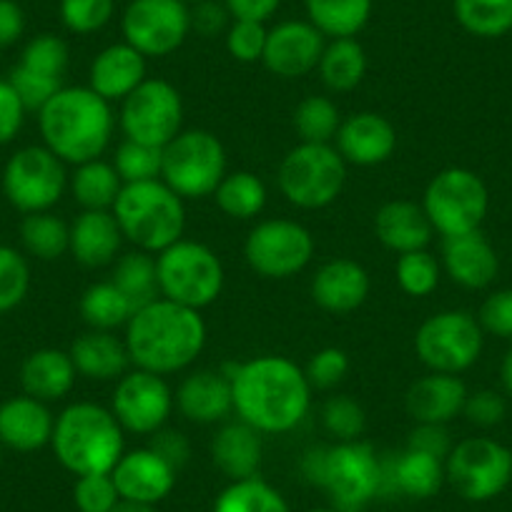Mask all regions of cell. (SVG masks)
Listing matches in <instances>:
<instances>
[{"instance_id": "cell-50", "label": "cell", "mask_w": 512, "mask_h": 512, "mask_svg": "<svg viewBox=\"0 0 512 512\" xmlns=\"http://www.w3.org/2000/svg\"><path fill=\"white\" fill-rule=\"evenodd\" d=\"M226 36V51L239 63H256L264 58L269 31L264 23L256 21H231Z\"/></svg>"}, {"instance_id": "cell-47", "label": "cell", "mask_w": 512, "mask_h": 512, "mask_svg": "<svg viewBox=\"0 0 512 512\" xmlns=\"http://www.w3.org/2000/svg\"><path fill=\"white\" fill-rule=\"evenodd\" d=\"M364 410L352 397L337 395L329 397L322 407V425L337 442L359 440L364 432Z\"/></svg>"}, {"instance_id": "cell-55", "label": "cell", "mask_w": 512, "mask_h": 512, "mask_svg": "<svg viewBox=\"0 0 512 512\" xmlns=\"http://www.w3.org/2000/svg\"><path fill=\"white\" fill-rule=\"evenodd\" d=\"M231 13L226 11L224 0H201L196 6H191V31H196L204 38L221 36L229 31Z\"/></svg>"}, {"instance_id": "cell-19", "label": "cell", "mask_w": 512, "mask_h": 512, "mask_svg": "<svg viewBox=\"0 0 512 512\" xmlns=\"http://www.w3.org/2000/svg\"><path fill=\"white\" fill-rule=\"evenodd\" d=\"M121 500L159 505L176 485V470L151 447L123 452L111 470Z\"/></svg>"}, {"instance_id": "cell-3", "label": "cell", "mask_w": 512, "mask_h": 512, "mask_svg": "<svg viewBox=\"0 0 512 512\" xmlns=\"http://www.w3.org/2000/svg\"><path fill=\"white\" fill-rule=\"evenodd\" d=\"M113 126L111 103L91 86H63L38 111L43 146L71 166L101 159L111 144Z\"/></svg>"}, {"instance_id": "cell-51", "label": "cell", "mask_w": 512, "mask_h": 512, "mask_svg": "<svg viewBox=\"0 0 512 512\" xmlns=\"http://www.w3.org/2000/svg\"><path fill=\"white\" fill-rule=\"evenodd\" d=\"M349 372V357L339 347H324L312 354L309 364L304 367L312 390H332L339 382H344Z\"/></svg>"}, {"instance_id": "cell-37", "label": "cell", "mask_w": 512, "mask_h": 512, "mask_svg": "<svg viewBox=\"0 0 512 512\" xmlns=\"http://www.w3.org/2000/svg\"><path fill=\"white\" fill-rule=\"evenodd\" d=\"M214 199L226 216L239 221H249L259 216L267 206V186L251 171H231L221 179Z\"/></svg>"}, {"instance_id": "cell-32", "label": "cell", "mask_w": 512, "mask_h": 512, "mask_svg": "<svg viewBox=\"0 0 512 512\" xmlns=\"http://www.w3.org/2000/svg\"><path fill=\"white\" fill-rule=\"evenodd\" d=\"M76 372L96 382H111L121 379L128 372V349L123 339H118L113 332H101V329H88L68 349Z\"/></svg>"}, {"instance_id": "cell-34", "label": "cell", "mask_w": 512, "mask_h": 512, "mask_svg": "<svg viewBox=\"0 0 512 512\" xmlns=\"http://www.w3.org/2000/svg\"><path fill=\"white\" fill-rule=\"evenodd\" d=\"M304 6L324 38H354L372 18V0H304Z\"/></svg>"}, {"instance_id": "cell-18", "label": "cell", "mask_w": 512, "mask_h": 512, "mask_svg": "<svg viewBox=\"0 0 512 512\" xmlns=\"http://www.w3.org/2000/svg\"><path fill=\"white\" fill-rule=\"evenodd\" d=\"M327 38L309 21H282L269 28L262 63L277 78H302L319 66Z\"/></svg>"}, {"instance_id": "cell-38", "label": "cell", "mask_w": 512, "mask_h": 512, "mask_svg": "<svg viewBox=\"0 0 512 512\" xmlns=\"http://www.w3.org/2000/svg\"><path fill=\"white\" fill-rule=\"evenodd\" d=\"M214 512H292L277 487L269 485L262 477L231 480L219 492L214 502Z\"/></svg>"}, {"instance_id": "cell-31", "label": "cell", "mask_w": 512, "mask_h": 512, "mask_svg": "<svg viewBox=\"0 0 512 512\" xmlns=\"http://www.w3.org/2000/svg\"><path fill=\"white\" fill-rule=\"evenodd\" d=\"M76 364L63 349H36L26 357L21 367V384L28 397L41 402L63 400L76 384Z\"/></svg>"}, {"instance_id": "cell-20", "label": "cell", "mask_w": 512, "mask_h": 512, "mask_svg": "<svg viewBox=\"0 0 512 512\" xmlns=\"http://www.w3.org/2000/svg\"><path fill=\"white\" fill-rule=\"evenodd\" d=\"M334 149L352 166H377L390 161L397 149V131L390 118L362 111L344 118Z\"/></svg>"}, {"instance_id": "cell-57", "label": "cell", "mask_w": 512, "mask_h": 512, "mask_svg": "<svg viewBox=\"0 0 512 512\" xmlns=\"http://www.w3.org/2000/svg\"><path fill=\"white\" fill-rule=\"evenodd\" d=\"M149 447L154 452H159V455L164 457V460L169 462L176 472H179L181 467L189 462V455H191V445H189V440H186L184 432L166 430V427H161L159 432H154V435H151Z\"/></svg>"}, {"instance_id": "cell-2", "label": "cell", "mask_w": 512, "mask_h": 512, "mask_svg": "<svg viewBox=\"0 0 512 512\" xmlns=\"http://www.w3.org/2000/svg\"><path fill=\"white\" fill-rule=\"evenodd\" d=\"M131 364L166 377L196 362L206 344L201 312L159 297L128 319L126 337Z\"/></svg>"}, {"instance_id": "cell-1", "label": "cell", "mask_w": 512, "mask_h": 512, "mask_svg": "<svg viewBox=\"0 0 512 512\" xmlns=\"http://www.w3.org/2000/svg\"><path fill=\"white\" fill-rule=\"evenodd\" d=\"M231 379L234 412L262 435H284L299 427L312 407V384L289 357L264 354L224 369Z\"/></svg>"}, {"instance_id": "cell-63", "label": "cell", "mask_w": 512, "mask_h": 512, "mask_svg": "<svg viewBox=\"0 0 512 512\" xmlns=\"http://www.w3.org/2000/svg\"><path fill=\"white\" fill-rule=\"evenodd\" d=\"M181 3H186V6H196V3H201V0H181Z\"/></svg>"}, {"instance_id": "cell-35", "label": "cell", "mask_w": 512, "mask_h": 512, "mask_svg": "<svg viewBox=\"0 0 512 512\" xmlns=\"http://www.w3.org/2000/svg\"><path fill=\"white\" fill-rule=\"evenodd\" d=\"M111 282L123 292V297L131 302L134 312L144 309L146 304L156 302L159 292V272H156V254L149 251H128L118 256L113 264Z\"/></svg>"}, {"instance_id": "cell-14", "label": "cell", "mask_w": 512, "mask_h": 512, "mask_svg": "<svg viewBox=\"0 0 512 512\" xmlns=\"http://www.w3.org/2000/svg\"><path fill=\"white\" fill-rule=\"evenodd\" d=\"M68 186L66 164L46 146H26L3 169L6 199L23 214L51 211Z\"/></svg>"}, {"instance_id": "cell-24", "label": "cell", "mask_w": 512, "mask_h": 512, "mask_svg": "<svg viewBox=\"0 0 512 512\" xmlns=\"http://www.w3.org/2000/svg\"><path fill=\"white\" fill-rule=\"evenodd\" d=\"M146 81V56L134 46L113 43L106 46L91 63L88 86L106 98L108 103L123 101L128 93H134Z\"/></svg>"}, {"instance_id": "cell-11", "label": "cell", "mask_w": 512, "mask_h": 512, "mask_svg": "<svg viewBox=\"0 0 512 512\" xmlns=\"http://www.w3.org/2000/svg\"><path fill=\"white\" fill-rule=\"evenodd\" d=\"M485 332L477 317L447 309L427 317L415 334V352L430 372L460 374L480 359Z\"/></svg>"}, {"instance_id": "cell-17", "label": "cell", "mask_w": 512, "mask_h": 512, "mask_svg": "<svg viewBox=\"0 0 512 512\" xmlns=\"http://www.w3.org/2000/svg\"><path fill=\"white\" fill-rule=\"evenodd\" d=\"M174 402V392L161 374L131 369L116 382L111 412L123 432L151 437L166 427Z\"/></svg>"}, {"instance_id": "cell-10", "label": "cell", "mask_w": 512, "mask_h": 512, "mask_svg": "<svg viewBox=\"0 0 512 512\" xmlns=\"http://www.w3.org/2000/svg\"><path fill=\"white\" fill-rule=\"evenodd\" d=\"M487 206H490V194L485 181L475 171L460 166H450L432 176L422 196V209L432 229L445 239L480 231Z\"/></svg>"}, {"instance_id": "cell-61", "label": "cell", "mask_w": 512, "mask_h": 512, "mask_svg": "<svg viewBox=\"0 0 512 512\" xmlns=\"http://www.w3.org/2000/svg\"><path fill=\"white\" fill-rule=\"evenodd\" d=\"M111 512H156V505H144V502L118 500V505Z\"/></svg>"}, {"instance_id": "cell-12", "label": "cell", "mask_w": 512, "mask_h": 512, "mask_svg": "<svg viewBox=\"0 0 512 512\" xmlns=\"http://www.w3.org/2000/svg\"><path fill=\"white\" fill-rule=\"evenodd\" d=\"M118 123L126 139L164 149L184 131V101L164 78H146L121 101Z\"/></svg>"}, {"instance_id": "cell-7", "label": "cell", "mask_w": 512, "mask_h": 512, "mask_svg": "<svg viewBox=\"0 0 512 512\" xmlns=\"http://www.w3.org/2000/svg\"><path fill=\"white\" fill-rule=\"evenodd\" d=\"M156 272L161 297L196 312L219 299L226 279L216 251L191 239H179L169 249L159 251Z\"/></svg>"}, {"instance_id": "cell-53", "label": "cell", "mask_w": 512, "mask_h": 512, "mask_svg": "<svg viewBox=\"0 0 512 512\" xmlns=\"http://www.w3.org/2000/svg\"><path fill=\"white\" fill-rule=\"evenodd\" d=\"M462 415L477 427H495L505 420L507 415V402L505 397L497 395L492 390H480L467 395L465 407H462Z\"/></svg>"}, {"instance_id": "cell-64", "label": "cell", "mask_w": 512, "mask_h": 512, "mask_svg": "<svg viewBox=\"0 0 512 512\" xmlns=\"http://www.w3.org/2000/svg\"><path fill=\"white\" fill-rule=\"evenodd\" d=\"M0 460H3V442H0Z\"/></svg>"}, {"instance_id": "cell-48", "label": "cell", "mask_w": 512, "mask_h": 512, "mask_svg": "<svg viewBox=\"0 0 512 512\" xmlns=\"http://www.w3.org/2000/svg\"><path fill=\"white\" fill-rule=\"evenodd\" d=\"M116 0H61V21L76 36L98 33L111 23Z\"/></svg>"}, {"instance_id": "cell-6", "label": "cell", "mask_w": 512, "mask_h": 512, "mask_svg": "<svg viewBox=\"0 0 512 512\" xmlns=\"http://www.w3.org/2000/svg\"><path fill=\"white\" fill-rule=\"evenodd\" d=\"M111 211L123 239L131 241L141 251L159 254L184 239V199L176 196L161 179L123 184Z\"/></svg>"}, {"instance_id": "cell-56", "label": "cell", "mask_w": 512, "mask_h": 512, "mask_svg": "<svg viewBox=\"0 0 512 512\" xmlns=\"http://www.w3.org/2000/svg\"><path fill=\"white\" fill-rule=\"evenodd\" d=\"M407 447L412 450L427 452L432 457H440V460H447L452 450L450 432H447V425H430V422H417L415 430L407 437Z\"/></svg>"}, {"instance_id": "cell-54", "label": "cell", "mask_w": 512, "mask_h": 512, "mask_svg": "<svg viewBox=\"0 0 512 512\" xmlns=\"http://www.w3.org/2000/svg\"><path fill=\"white\" fill-rule=\"evenodd\" d=\"M26 111L21 96L11 81H0V146L11 144L18 134H21L23 121H26Z\"/></svg>"}, {"instance_id": "cell-62", "label": "cell", "mask_w": 512, "mask_h": 512, "mask_svg": "<svg viewBox=\"0 0 512 512\" xmlns=\"http://www.w3.org/2000/svg\"><path fill=\"white\" fill-rule=\"evenodd\" d=\"M309 512H337L334 507H317V510H309Z\"/></svg>"}, {"instance_id": "cell-8", "label": "cell", "mask_w": 512, "mask_h": 512, "mask_svg": "<svg viewBox=\"0 0 512 512\" xmlns=\"http://www.w3.org/2000/svg\"><path fill=\"white\" fill-rule=\"evenodd\" d=\"M226 174L224 144L211 131L189 128L164 146L161 181L184 201L214 196Z\"/></svg>"}, {"instance_id": "cell-40", "label": "cell", "mask_w": 512, "mask_h": 512, "mask_svg": "<svg viewBox=\"0 0 512 512\" xmlns=\"http://www.w3.org/2000/svg\"><path fill=\"white\" fill-rule=\"evenodd\" d=\"M21 241L31 256L41 262H56L71 246V226L51 211L26 214L21 224Z\"/></svg>"}, {"instance_id": "cell-30", "label": "cell", "mask_w": 512, "mask_h": 512, "mask_svg": "<svg viewBox=\"0 0 512 512\" xmlns=\"http://www.w3.org/2000/svg\"><path fill=\"white\" fill-rule=\"evenodd\" d=\"M211 460L229 480L256 477L264 460L262 432L241 420L229 422L211 440Z\"/></svg>"}, {"instance_id": "cell-4", "label": "cell", "mask_w": 512, "mask_h": 512, "mask_svg": "<svg viewBox=\"0 0 512 512\" xmlns=\"http://www.w3.org/2000/svg\"><path fill=\"white\" fill-rule=\"evenodd\" d=\"M302 472L312 485L322 487L337 512H362L382 495V457L369 442L312 447L304 455Z\"/></svg>"}, {"instance_id": "cell-13", "label": "cell", "mask_w": 512, "mask_h": 512, "mask_svg": "<svg viewBox=\"0 0 512 512\" xmlns=\"http://www.w3.org/2000/svg\"><path fill=\"white\" fill-rule=\"evenodd\" d=\"M445 477L465 500L487 502L512 482V452L490 437H467L452 445Z\"/></svg>"}, {"instance_id": "cell-59", "label": "cell", "mask_w": 512, "mask_h": 512, "mask_svg": "<svg viewBox=\"0 0 512 512\" xmlns=\"http://www.w3.org/2000/svg\"><path fill=\"white\" fill-rule=\"evenodd\" d=\"M26 31V13L16 0H0V48L18 43Z\"/></svg>"}, {"instance_id": "cell-52", "label": "cell", "mask_w": 512, "mask_h": 512, "mask_svg": "<svg viewBox=\"0 0 512 512\" xmlns=\"http://www.w3.org/2000/svg\"><path fill=\"white\" fill-rule=\"evenodd\" d=\"M477 322H480L482 332H490L492 337L512 339V289L492 292L482 302Z\"/></svg>"}, {"instance_id": "cell-42", "label": "cell", "mask_w": 512, "mask_h": 512, "mask_svg": "<svg viewBox=\"0 0 512 512\" xmlns=\"http://www.w3.org/2000/svg\"><path fill=\"white\" fill-rule=\"evenodd\" d=\"M294 131L302 144H332L342 126V116L332 98L307 96L294 108Z\"/></svg>"}, {"instance_id": "cell-46", "label": "cell", "mask_w": 512, "mask_h": 512, "mask_svg": "<svg viewBox=\"0 0 512 512\" xmlns=\"http://www.w3.org/2000/svg\"><path fill=\"white\" fill-rule=\"evenodd\" d=\"M31 289V267L13 246L0 244V314L13 312Z\"/></svg>"}, {"instance_id": "cell-23", "label": "cell", "mask_w": 512, "mask_h": 512, "mask_svg": "<svg viewBox=\"0 0 512 512\" xmlns=\"http://www.w3.org/2000/svg\"><path fill=\"white\" fill-rule=\"evenodd\" d=\"M56 417L36 397H11L0 405V442L16 452H36L51 445Z\"/></svg>"}, {"instance_id": "cell-21", "label": "cell", "mask_w": 512, "mask_h": 512, "mask_svg": "<svg viewBox=\"0 0 512 512\" xmlns=\"http://www.w3.org/2000/svg\"><path fill=\"white\" fill-rule=\"evenodd\" d=\"M382 495H405L412 500L435 497L447 482L445 460L432 457L427 452L405 447L402 452L382 457Z\"/></svg>"}, {"instance_id": "cell-26", "label": "cell", "mask_w": 512, "mask_h": 512, "mask_svg": "<svg viewBox=\"0 0 512 512\" xmlns=\"http://www.w3.org/2000/svg\"><path fill=\"white\" fill-rule=\"evenodd\" d=\"M176 405L186 420L196 425H214L226 420L234 412V397H231V379L224 369H199L191 372L176 392Z\"/></svg>"}, {"instance_id": "cell-58", "label": "cell", "mask_w": 512, "mask_h": 512, "mask_svg": "<svg viewBox=\"0 0 512 512\" xmlns=\"http://www.w3.org/2000/svg\"><path fill=\"white\" fill-rule=\"evenodd\" d=\"M224 6L234 21L267 23L279 11L282 0H224Z\"/></svg>"}, {"instance_id": "cell-5", "label": "cell", "mask_w": 512, "mask_h": 512, "mask_svg": "<svg viewBox=\"0 0 512 512\" xmlns=\"http://www.w3.org/2000/svg\"><path fill=\"white\" fill-rule=\"evenodd\" d=\"M51 447L56 460L76 477L111 472L121 460L123 427L111 410L96 402H73L53 425Z\"/></svg>"}, {"instance_id": "cell-22", "label": "cell", "mask_w": 512, "mask_h": 512, "mask_svg": "<svg viewBox=\"0 0 512 512\" xmlns=\"http://www.w3.org/2000/svg\"><path fill=\"white\" fill-rule=\"evenodd\" d=\"M369 297V274L354 259L324 262L312 277V299L317 307L332 314H349L362 307Z\"/></svg>"}, {"instance_id": "cell-45", "label": "cell", "mask_w": 512, "mask_h": 512, "mask_svg": "<svg viewBox=\"0 0 512 512\" xmlns=\"http://www.w3.org/2000/svg\"><path fill=\"white\" fill-rule=\"evenodd\" d=\"M395 274L400 289L410 297H430L440 284V264L427 249L400 254Z\"/></svg>"}, {"instance_id": "cell-49", "label": "cell", "mask_w": 512, "mask_h": 512, "mask_svg": "<svg viewBox=\"0 0 512 512\" xmlns=\"http://www.w3.org/2000/svg\"><path fill=\"white\" fill-rule=\"evenodd\" d=\"M118 500H121V495H118L111 472L76 477L73 502H76L78 512H111L118 505Z\"/></svg>"}, {"instance_id": "cell-39", "label": "cell", "mask_w": 512, "mask_h": 512, "mask_svg": "<svg viewBox=\"0 0 512 512\" xmlns=\"http://www.w3.org/2000/svg\"><path fill=\"white\" fill-rule=\"evenodd\" d=\"M134 314L131 302L123 297V292L111 279L91 284L81 297V317L91 329L113 332L118 327H126Z\"/></svg>"}, {"instance_id": "cell-44", "label": "cell", "mask_w": 512, "mask_h": 512, "mask_svg": "<svg viewBox=\"0 0 512 512\" xmlns=\"http://www.w3.org/2000/svg\"><path fill=\"white\" fill-rule=\"evenodd\" d=\"M161 156H164V149L159 146L123 139L113 156V166L123 184H141V181L161 179Z\"/></svg>"}, {"instance_id": "cell-29", "label": "cell", "mask_w": 512, "mask_h": 512, "mask_svg": "<svg viewBox=\"0 0 512 512\" xmlns=\"http://www.w3.org/2000/svg\"><path fill=\"white\" fill-rule=\"evenodd\" d=\"M123 234L113 211H81L71 224V251L76 262L88 269L116 262Z\"/></svg>"}, {"instance_id": "cell-41", "label": "cell", "mask_w": 512, "mask_h": 512, "mask_svg": "<svg viewBox=\"0 0 512 512\" xmlns=\"http://www.w3.org/2000/svg\"><path fill=\"white\" fill-rule=\"evenodd\" d=\"M452 11L477 38H500L512 31V0H452Z\"/></svg>"}, {"instance_id": "cell-25", "label": "cell", "mask_w": 512, "mask_h": 512, "mask_svg": "<svg viewBox=\"0 0 512 512\" xmlns=\"http://www.w3.org/2000/svg\"><path fill=\"white\" fill-rule=\"evenodd\" d=\"M467 387L457 374L430 372L427 377L412 382L407 390L405 405L415 422H430V425H447L462 415L467 400Z\"/></svg>"}, {"instance_id": "cell-16", "label": "cell", "mask_w": 512, "mask_h": 512, "mask_svg": "<svg viewBox=\"0 0 512 512\" xmlns=\"http://www.w3.org/2000/svg\"><path fill=\"white\" fill-rule=\"evenodd\" d=\"M123 41L146 58L171 56L191 33V8L181 0H128L121 18Z\"/></svg>"}, {"instance_id": "cell-43", "label": "cell", "mask_w": 512, "mask_h": 512, "mask_svg": "<svg viewBox=\"0 0 512 512\" xmlns=\"http://www.w3.org/2000/svg\"><path fill=\"white\" fill-rule=\"evenodd\" d=\"M68 61H71V53H68L66 41L61 36H53V33H41L26 43L18 66L26 68L28 73L48 78V81L63 83Z\"/></svg>"}, {"instance_id": "cell-60", "label": "cell", "mask_w": 512, "mask_h": 512, "mask_svg": "<svg viewBox=\"0 0 512 512\" xmlns=\"http://www.w3.org/2000/svg\"><path fill=\"white\" fill-rule=\"evenodd\" d=\"M500 377H502V387H505L507 395L512 397V349L505 354V359H502Z\"/></svg>"}, {"instance_id": "cell-33", "label": "cell", "mask_w": 512, "mask_h": 512, "mask_svg": "<svg viewBox=\"0 0 512 512\" xmlns=\"http://www.w3.org/2000/svg\"><path fill=\"white\" fill-rule=\"evenodd\" d=\"M317 71L329 91H354L367 73V53L357 38H332L324 46Z\"/></svg>"}, {"instance_id": "cell-27", "label": "cell", "mask_w": 512, "mask_h": 512, "mask_svg": "<svg viewBox=\"0 0 512 512\" xmlns=\"http://www.w3.org/2000/svg\"><path fill=\"white\" fill-rule=\"evenodd\" d=\"M442 262H445L447 274L455 284L465 289H485L495 282L500 272V259L492 249L490 241L480 234L450 236L442 244Z\"/></svg>"}, {"instance_id": "cell-9", "label": "cell", "mask_w": 512, "mask_h": 512, "mask_svg": "<svg viewBox=\"0 0 512 512\" xmlns=\"http://www.w3.org/2000/svg\"><path fill=\"white\" fill-rule=\"evenodd\" d=\"M277 184L289 204L307 211L324 209L347 184V161L332 144H299L279 164Z\"/></svg>"}, {"instance_id": "cell-15", "label": "cell", "mask_w": 512, "mask_h": 512, "mask_svg": "<svg viewBox=\"0 0 512 512\" xmlns=\"http://www.w3.org/2000/svg\"><path fill=\"white\" fill-rule=\"evenodd\" d=\"M246 264L264 279H289L304 272L314 256V236L299 221H259L244 241Z\"/></svg>"}, {"instance_id": "cell-36", "label": "cell", "mask_w": 512, "mask_h": 512, "mask_svg": "<svg viewBox=\"0 0 512 512\" xmlns=\"http://www.w3.org/2000/svg\"><path fill=\"white\" fill-rule=\"evenodd\" d=\"M68 186L83 211H111L121 194L123 181L116 166L103 159H93L76 166Z\"/></svg>"}, {"instance_id": "cell-28", "label": "cell", "mask_w": 512, "mask_h": 512, "mask_svg": "<svg viewBox=\"0 0 512 512\" xmlns=\"http://www.w3.org/2000/svg\"><path fill=\"white\" fill-rule=\"evenodd\" d=\"M374 234L390 251L407 254V251L427 249L435 229H432L422 204L397 199L387 201L377 209V214H374Z\"/></svg>"}]
</instances>
